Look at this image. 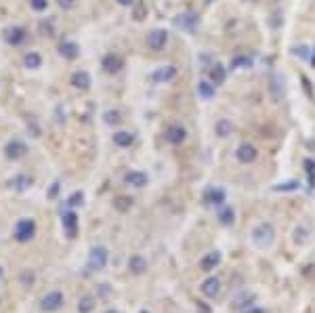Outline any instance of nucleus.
<instances>
[{
	"mask_svg": "<svg viewBox=\"0 0 315 313\" xmlns=\"http://www.w3.org/2000/svg\"><path fill=\"white\" fill-rule=\"evenodd\" d=\"M250 240H252V244L256 248H261V250L271 248V244L275 242V229H273V225H271V223H259L252 229Z\"/></svg>",
	"mask_w": 315,
	"mask_h": 313,
	"instance_id": "1",
	"label": "nucleus"
},
{
	"mask_svg": "<svg viewBox=\"0 0 315 313\" xmlns=\"http://www.w3.org/2000/svg\"><path fill=\"white\" fill-rule=\"evenodd\" d=\"M13 238L19 244H27V242H32L36 238V221L32 217H23L15 223L13 227Z\"/></svg>",
	"mask_w": 315,
	"mask_h": 313,
	"instance_id": "2",
	"label": "nucleus"
},
{
	"mask_svg": "<svg viewBox=\"0 0 315 313\" xmlns=\"http://www.w3.org/2000/svg\"><path fill=\"white\" fill-rule=\"evenodd\" d=\"M65 305V294L61 290H51L40 298V309L45 313H55Z\"/></svg>",
	"mask_w": 315,
	"mask_h": 313,
	"instance_id": "3",
	"label": "nucleus"
},
{
	"mask_svg": "<svg viewBox=\"0 0 315 313\" xmlns=\"http://www.w3.org/2000/svg\"><path fill=\"white\" fill-rule=\"evenodd\" d=\"M107 261H109V250L105 246H95L89 252V269L91 271H101V269H105Z\"/></svg>",
	"mask_w": 315,
	"mask_h": 313,
	"instance_id": "4",
	"label": "nucleus"
},
{
	"mask_svg": "<svg viewBox=\"0 0 315 313\" xmlns=\"http://www.w3.org/2000/svg\"><path fill=\"white\" fill-rule=\"evenodd\" d=\"M25 155H27V145L19 139H11L5 145V158L11 162H17V160L25 158Z\"/></svg>",
	"mask_w": 315,
	"mask_h": 313,
	"instance_id": "5",
	"label": "nucleus"
},
{
	"mask_svg": "<svg viewBox=\"0 0 315 313\" xmlns=\"http://www.w3.org/2000/svg\"><path fill=\"white\" fill-rule=\"evenodd\" d=\"M3 38H5L7 45H11V47H19V45H23V42H25L27 34H25L23 27H19V25H9V27H5Z\"/></svg>",
	"mask_w": 315,
	"mask_h": 313,
	"instance_id": "6",
	"label": "nucleus"
},
{
	"mask_svg": "<svg viewBox=\"0 0 315 313\" xmlns=\"http://www.w3.org/2000/svg\"><path fill=\"white\" fill-rule=\"evenodd\" d=\"M166 45H168V32L166 30H151L147 34V49L162 51Z\"/></svg>",
	"mask_w": 315,
	"mask_h": 313,
	"instance_id": "7",
	"label": "nucleus"
},
{
	"mask_svg": "<svg viewBox=\"0 0 315 313\" xmlns=\"http://www.w3.org/2000/svg\"><path fill=\"white\" fill-rule=\"evenodd\" d=\"M235 158H238L242 164H252L256 158H259V149H256L252 143H242V145L235 149Z\"/></svg>",
	"mask_w": 315,
	"mask_h": 313,
	"instance_id": "8",
	"label": "nucleus"
},
{
	"mask_svg": "<svg viewBox=\"0 0 315 313\" xmlns=\"http://www.w3.org/2000/svg\"><path fill=\"white\" fill-rule=\"evenodd\" d=\"M164 139L168 141V143H173V145H181L183 141L187 139V131H185L181 124H170L168 129L164 131Z\"/></svg>",
	"mask_w": 315,
	"mask_h": 313,
	"instance_id": "9",
	"label": "nucleus"
},
{
	"mask_svg": "<svg viewBox=\"0 0 315 313\" xmlns=\"http://www.w3.org/2000/svg\"><path fill=\"white\" fill-rule=\"evenodd\" d=\"M200 292H202L206 298H217L221 294V280L217 276H210L202 282V286H200Z\"/></svg>",
	"mask_w": 315,
	"mask_h": 313,
	"instance_id": "10",
	"label": "nucleus"
},
{
	"mask_svg": "<svg viewBox=\"0 0 315 313\" xmlns=\"http://www.w3.org/2000/svg\"><path fill=\"white\" fill-rule=\"evenodd\" d=\"M101 67L105 69L107 74H118L120 69L124 67V59L116 53H107L103 59H101Z\"/></svg>",
	"mask_w": 315,
	"mask_h": 313,
	"instance_id": "11",
	"label": "nucleus"
},
{
	"mask_svg": "<svg viewBox=\"0 0 315 313\" xmlns=\"http://www.w3.org/2000/svg\"><path fill=\"white\" fill-rule=\"evenodd\" d=\"M225 200H227V193L221 187H208L206 193H204V202L208 206H223Z\"/></svg>",
	"mask_w": 315,
	"mask_h": 313,
	"instance_id": "12",
	"label": "nucleus"
},
{
	"mask_svg": "<svg viewBox=\"0 0 315 313\" xmlns=\"http://www.w3.org/2000/svg\"><path fill=\"white\" fill-rule=\"evenodd\" d=\"M69 84L74 89H78V91H89L91 89V76H89V72H84V69H78V72H74L71 74V78H69Z\"/></svg>",
	"mask_w": 315,
	"mask_h": 313,
	"instance_id": "13",
	"label": "nucleus"
},
{
	"mask_svg": "<svg viewBox=\"0 0 315 313\" xmlns=\"http://www.w3.org/2000/svg\"><path fill=\"white\" fill-rule=\"evenodd\" d=\"M147 175L145 173H141V170H131V173H126L124 175V183L128 185V187H137V189H141V187H145L147 185Z\"/></svg>",
	"mask_w": 315,
	"mask_h": 313,
	"instance_id": "14",
	"label": "nucleus"
},
{
	"mask_svg": "<svg viewBox=\"0 0 315 313\" xmlns=\"http://www.w3.org/2000/svg\"><path fill=\"white\" fill-rule=\"evenodd\" d=\"M147 259L141 257V254H133L131 259H128V271H131L133 276H143L147 273Z\"/></svg>",
	"mask_w": 315,
	"mask_h": 313,
	"instance_id": "15",
	"label": "nucleus"
},
{
	"mask_svg": "<svg viewBox=\"0 0 315 313\" xmlns=\"http://www.w3.org/2000/svg\"><path fill=\"white\" fill-rule=\"evenodd\" d=\"M175 76H177V67L175 65H162L160 69H155L153 72V82H170V80H175Z\"/></svg>",
	"mask_w": 315,
	"mask_h": 313,
	"instance_id": "16",
	"label": "nucleus"
},
{
	"mask_svg": "<svg viewBox=\"0 0 315 313\" xmlns=\"http://www.w3.org/2000/svg\"><path fill=\"white\" fill-rule=\"evenodd\" d=\"M61 223H63V229H65L67 238H74L76 231H78V217H76V212H71V210L65 212L63 219H61Z\"/></svg>",
	"mask_w": 315,
	"mask_h": 313,
	"instance_id": "17",
	"label": "nucleus"
},
{
	"mask_svg": "<svg viewBox=\"0 0 315 313\" xmlns=\"http://www.w3.org/2000/svg\"><path fill=\"white\" fill-rule=\"evenodd\" d=\"M59 55L63 57V59H76V57L80 55V47L76 45V42H71V40H65L59 45Z\"/></svg>",
	"mask_w": 315,
	"mask_h": 313,
	"instance_id": "18",
	"label": "nucleus"
},
{
	"mask_svg": "<svg viewBox=\"0 0 315 313\" xmlns=\"http://www.w3.org/2000/svg\"><path fill=\"white\" fill-rule=\"evenodd\" d=\"M219 263H221V252L212 250V252L206 254L202 261H200V269H202V271H212L214 267H219Z\"/></svg>",
	"mask_w": 315,
	"mask_h": 313,
	"instance_id": "19",
	"label": "nucleus"
},
{
	"mask_svg": "<svg viewBox=\"0 0 315 313\" xmlns=\"http://www.w3.org/2000/svg\"><path fill=\"white\" fill-rule=\"evenodd\" d=\"M135 143V135L133 133H128V131H118V133H113V145H118V147H131Z\"/></svg>",
	"mask_w": 315,
	"mask_h": 313,
	"instance_id": "20",
	"label": "nucleus"
},
{
	"mask_svg": "<svg viewBox=\"0 0 315 313\" xmlns=\"http://www.w3.org/2000/svg\"><path fill=\"white\" fill-rule=\"evenodd\" d=\"M147 13H149V9H147V3H145V0H135L133 11H131L133 19H135V21H145Z\"/></svg>",
	"mask_w": 315,
	"mask_h": 313,
	"instance_id": "21",
	"label": "nucleus"
},
{
	"mask_svg": "<svg viewBox=\"0 0 315 313\" xmlns=\"http://www.w3.org/2000/svg\"><path fill=\"white\" fill-rule=\"evenodd\" d=\"M9 185H11L13 189H17V191H25V189H30L32 179L25 177V175H17V177H13V179L9 181Z\"/></svg>",
	"mask_w": 315,
	"mask_h": 313,
	"instance_id": "22",
	"label": "nucleus"
},
{
	"mask_svg": "<svg viewBox=\"0 0 315 313\" xmlns=\"http://www.w3.org/2000/svg\"><path fill=\"white\" fill-rule=\"evenodd\" d=\"M225 78H227L225 67H223L221 63H214L212 69H210V80H212V84H214V87H219V84L225 82Z\"/></svg>",
	"mask_w": 315,
	"mask_h": 313,
	"instance_id": "23",
	"label": "nucleus"
},
{
	"mask_svg": "<svg viewBox=\"0 0 315 313\" xmlns=\"http://www.w3.org/2000/svg\"><path fill=\"white\" fill-rule=\"evenodd\" d=\"M133 204H135V200L133 198H128V195H118L116 200H113V208H116L118 212H128L133 208Z\"/></svg>",
	"mask_w": 315,
	"mask_h": 313,
	"instance_id": "24",
	"label": "nucleus"
},
{
	"mask_svg": "<svg viewBox=\"0 0 315 313\" xmlns=\"http://www.w3.org/2000/svg\"><path fill=\"white\" fill-rule=\"evenodd\" d=\"M23 65H25L27 69H38V67L42 65V57H40L38 53H34V51L25 53V57H23Z\"/></svg>",
	"mask_w": 315,
	"mask_h": 313,
	"instance_id": "25",
	"label": "nucleus"
},
{
	"mask_svg": "<svg viewBox=\"0 0 315 313\" xmlns=\"http://www.w3.org/2000/svg\"><path fill=\"white\" fill-rule=\"evenodd\" d=\"M95 296L93 294H84V296H80V301H78V311L80 313H91L93 309H95Z\"/></svg>",
	"mask_w": 315,
	"mask_h": 313,
	"instance_id": "26",
	"label": "nucleus"
},
{
	"mask_svg": "<svg viewBox=\"0 0 315 313\" xmlns=\"http://www.w3.org/2000/svg\"><path fill=\"white\" fill-rule=\"evenodd\" d=\"M198 93H200V97H202V99H212L214 93H217V87H214L212 82L202 80V82L198 84Z\"/></svg>",
	"mask_w": 315,
	"mask_h": 313,
	"instance_id": "27",
	"label": "nucleus"
},
{
	"mask_svg": "<svg viewBox=\"0 0 315 313\" xmlns=\"http://www.w3.org/2000/svg\"><path fill=\"white\" fill-rule=\"evenodd\" d=\"M219 221H221V225H233V221H235L233 208H231V206H223V208L219 210Z\"/></svg>",
	"mask_w": 315,
	"mask_h": 313,
	"instance_id": "28",
	"label": "nucleus"
},
{
	"mask_svg": "<svg viewBox=\"0 0 315 313\" xmlns=\"http://www.w3.org/2000/svg\"><path fill=\"white\" fill-rule=\"evenodd\" d=\"M19 282H21V286L32 288L34 284H36V273H34V269H23V271L19 273Z\"/></svg>",
	"mask_w": 315,
	"mask_h": 313,
	"instance_id": "29",
	"label": "nucleus"
},
{
	"mask_svg": "<svg viewBox=\"0 0 315 313\" xmlns=\"http://www.w3.org/2000/svg\"><path fill=\"white\" fill-rule=\"evenodd\" d=\"M103 120H105V124H109V126L120 124V122H122V113H120L118 109H107V111L103 113Z\"/></svg>",
	"mask_w": 315,
	"mask_h": 313,
	"instance_id": "30",
	"label": "nucleus"
},
{
	"mask_svg": "<svg viewBox=\"0 0 315 313\" xmlns=\"http://www.w3.org/2000/svg\"><path fill=\"white\" fill-rule=\"evenodd\" d=\"M231 131H233V126H231V122H229V120H219L217 122V135L219 137H229V135H231Z\"/></svg>",
	"mask_w": 315,
	"mask_h": 313,
	"instance_id": "31",
	"label": "nucleus"
},
{
	"mask_svg": "<svg viewBox=\"0 0 315 313\" xmlns=\"http://www.w3.org/2000/svg\"><path fill=\"white\" fill-rule=\"evenodd\" d=\"M38 30H40L42 36H47V38H53V36H55V25H53L51 19H49V21H47V19H45V21H40Z\"/></svg>",
	"mask_w": 315,
	"mask_h": 313,
	"instance_id": "32",
	"label": "nucleus"
},
{
	"mask_svg": "<svg viewBox=\"0 0 315 313\" xmlns=\"http://www.w3.org/2000/svg\"><path fill=\"white\" fill-rule=\"evenodd\" d=\"M294 242H296V244H300V246L309 242V231L305 229V227H296V229H294Z\"/></svg>",
	"mask_w": 315,
	"mask_h": 313,
	"instance_id": "33",
	"label": "nucleus"
},
{
	"mask_svg": "<svg viewBox=\"0 0 315 313\" xmlns=\"http://www.w3.org/2000/svg\"><path fill=\"white\" fill-rule=\"evenodd\" d=\"M298 189V181H286L273 187V191H296Z\"/></svg>",
	"mask_w": 315,
	"mask_h": 313,
	"instance_id": "34",
	"label": "nucleus"
},
{
	"mask_svg": "<svg viewBox=\"0 0 315 313\" xmlns=\"http://www.w3.org/2000/svg\"><path fill=\"white\" fill-rule=\"evenodd\" d=\"M82 200H84V193H82V191H74V193L67 198V206H71V208H74V206H80Z\"/></svg>",
	"mask_w": 315,
	"mask_h": 313,
	"instance_id": "35",
	"label": "nucleus"
},
{
	"mask_svg": "<svg viewBox=\"0 0 315 313\" xmlns=\"http://www.w3.org/2000/svg\"><path fill=\"white\" fill-rule=\"evenodd\" d=\"M30 7L34 9V11H47V7H49V0H30Z\"/></svg>",
	"mask_w": 315,
	"mask_h": 313,
	"instance_id": "36",
	"label": "nucleus"
},
{
	"mask_svg": "<svg viewBox=\"0 0 315 313\" xmlns=\"http://www.w3.org/2000/svg\"><path fill=\"white\" fill-rule=\"evenodd\" d=\"M238 65H250V59H246V57H235V59L231 61V69H238Z\"/></svg>",
	"mask_w": 315,
	"mask_h": 313,
	"instance_id": "37",
	"label": "nucleus"
},
{
	"mask_svg": "<svg viewBox=\"0 0 315 313\" xmlns=\"http://www.w3.org/2000/svg\"><path fill=\"white\" fill-rule=\"evenodd\" d=\"M57 5H59L63 11H71L76 7V0H57Z\"/></svg>",
	"mask_w": 315,
	"mask_h": 313,
	"instance_id": "38",
	"label": "nucleus"
},
{
	"mask_svg": "<svg viewBox=\"0 0 315 313\" xmlns=\"http://www.w3.org/2000/svg\"><path fill=\"white\" fill-rule=\"evenodd\" d=\"M303 166H305V170H307V175H315V162H313L311 158H307V160L303 162Z\"/></svg>",
	"mask_w": 315,
	"mask_h": 313,
	"instance_id": "39",
	"label": "nucleus"
},
{
	"mask_svg": "<svg viewBox=\"0 0 315 313\" xmlns=\"http://www.w3.org/2000/svg\"><path fill=\"white\" fill-rule=\"evenodd\" d=\"M116 3H118L120 7H133V5H135V0H116Z\"/></svg>",
	"mask_w": 315,
	"mask_h": 313,
	"instance_id": "40",
	"label": "nucleus"
},
{
	"mask_svg": "<svg viewBox=\"0 0 315 313\" xmlns=\"http://www.w3.org/2000/svg\"><path fill=\"white\" fill-rule=\"evenodd\" d=\"M246 313H267L265 309H250V311H246Z\"/></svg>",
	"mask_w": 315,
	"mask_h": 313,
	"instance_id": "41",
	"label": "nucleus"
},
{
	"mask_svg": "<svg viewBox=\"0 0 315 313\" xmlns=\"http://www.w3.org/2000/svg\"><path fill=\"white\" fill-rule=\"evenodd\" d=\"M309 181H311V187H315V175H309Z\"/></svg>",
	"mask_w": 315,
	"mask_h": 313,
	"instance_id": "42",
	"label": "nucleus"
},
{
	"mask_svg": "<svg viewBox=\"0 0 315 313\" xmlns=\"http://www.w3.org/2000/svg\"><path fill=\"white\" fill-rule=\"evenodd\" d=\"M105 313H120V311H118V309H107Z\"/></svg>",
	"mask_w": 315,
	"mask_h": 313,
	"instance_id": "43",
	"label": "nucleus"
},
{
	"mask_svg": "<svg viewBox=\"0 0 315 313\" xmlns=\"http://www.w3.org/2000/svg\"><path fill=\"white\" fill-rule=\"evenodd\" d=\"M311 63H313V67H315V53H313V57H311Z\"/></svg>",
	"mask_w": 315,
	"mask_h": 313,
	"instance_id": "44",
	"label": "nucleus"
},
{
	"mask_svg": "<svg viewBox=\"0 0 315 313\" xmlns=\"http://www.w3.org/2000/svg\"><path fill=\"white\" fill-rule=\"evenodd\" d=\"M3 273H5V271H3V267H0V278H3Z\"/></svg>",
	"mask_w": 315,
	"mask_h": 313,
	"instance_id": "45",
	"label": "nucleus"
},
{
	"mask_svg": "<svg viewBox=\"0 0 315 313\" xmlns=\"http://www.w3.org/2000/svg\"><path fill=\"white\" fill-rule=\"evenodd\" d=\"M139 313H149V311H147V309H143V311H139Z\"/></svg>",
	"mask_w": 315,
	"mask_h": 313,
	"instance_id": "46",
	"label": "nucleus"
},
{
	"mask_svg": "<svg viewBox=\"0 0 315 313\" xmlns=\"http://www.w3.org/2000/svg\"><path fill=\"white\" fill-rule=\"evenodd\" d=\"M0 305H3V298H0Z\"/></svg>",
	"mask_w": 315,
	"mask_h": 313,
	"instance_id": "47",
	"label": "nucleus"
}]
</instances>
